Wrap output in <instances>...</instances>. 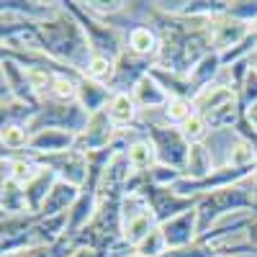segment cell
I'll use <instances>...</instances> for the list:
<instances>
[{
    "mask_svg": "<svg viewBox=\"0 0 257 257\" xmlns=\"http://www.w3.org/2000/svg\"><path fill=\"white\" fill-rule=\"evenodd\" d=\"M252 29H254V31H257V24H254V26H252Z\"/></svg>",
    "mask_w": 257,
    "mask_h": 257,
    "instance_id": "41",
    "label": "cell"
},
{
    "mask_svg": "<svg viewBox=\"0 0 257 257\" xmlns=\"http://www.w3.org/2000/svg\"><path fill=\"white\" fill-rule=\"evenodd\" d=\"M252 103H257V72L249 70V75L244 77L242 88H239V105L242 111H247Z\"/></svg>",
    "mask_w": 257,
    "mask_h": 257,
    "instance_id": "36",
    "label": "cell"
},
{
    "mask_svg": "<svg viewBox=\"0 0 257 257\" xmlns=\"http://www.w3.org/2000/svg\"><path fill=\"white\" fill-rule=\"evenodd\" d=\"M162 234H165V242H167V249H183V247H190L196 244L198 239V211H185L180 216L170 219L167 224L160 226Z\"/></svg>",
    "mask_w": 257,
    "mask_h": 257,
    "instance_id": "12",
    "label": "cell"
},
{
    "mask_svg": "<svg viewBox=\"0 0 257 257\" xmlns=\"http://www.w3.org/2000/svg\"><path fill=\"white\" fill-rule=\"evenodd\" d=\"M18 213H31L26 203V190L13 180H3V216H18Z\"/></svg>",
    "mask_w": 257,
    "mask_h": 257,
    "instance_id": "28",
    "label": "cell"
},
{
    "mask_svg": "<svg viewBox=\"0 0 257 257\" xmlns=\"http://www.w3.org/2000/svg\"><path fill=\"white\" fill-rule=\"evenodd\" d=\"M180 132H183V137L188 139V144L193 147V144H203V142L208 139L211 126H208V121H206L201 113H193V116L180 126Z\"/></svg>",
    "mask_w": 257,
    "mask_h": 257,
    "instance_id": "33",
    "label": "cell"
},
{
    "mask_svg": "<svg viewBox=\"0 0 257 257\" xmlns=\"http://www.w3.org/2000/svg\"><path fill=\"white\" fill-rule=\"evenodd\" d=\"M126 49L137 57H157L160 49V36L152 26H137L132 31H126Z\"/></svg>",
    "mask_w": 257,
    "mask_h": 257,
    "instance_id": "22",
    "label": "cell"
},
{
    "mask_svg": "<svg viewBox=\"0 0 257 257\" xmlns=\"http://www.w3.org/2000/svg\"><path fill=\"white\" fill-rule=\"evenodd\" d=\"M64 8H67L75 18L77 24L82 26L85 36H88L90 47H93V54H100V57H108V59H118L123 52H126V39L121 36L118 29H113L111 24H105V21L95 18L93 13H88L80 3H75V0H64L62 3Z\"/></svg>",
    "mask_w": 257,
    "mask_h": 257,
    "instance_id": "4",
    "label": "cell"
},
{
    "mask_svg": "<svg viewBox=\"0 0 257 257\" xmlns=\"http://www.w3.org/2000/svg\"><path fill=\"white\" fill-rule=\"evenodd\" d=\"M113 72H116V62H113V59H108V57L95 54V57L90 59V64H88V70H85V75H82V77L108 85V82L113 80Z\"/></svg>",
    "mask_w": 257,
    "mask_h": 257,
    "instance_id": "32",
    "label": "cell"
},
{
    "mask_svg": "<svg viewBox=\"0 0 257 257\" xmlns=\"http://www.w3.org/2000/svg\"><path fill=\"white\" fill-rule=\"evenodd\" d=\"M252 185L257 188V170H254V175H252Z\"/></svg>",
    "mask_w": 257,
    "mask_h": 257,
    "instance_id": "40",
    "label": "cell"
},
{
    "mask_svg": "<svg viewBox=\"0 0 257 257\" xmlns=\"http://www.w3.org/2000/svg\"><path fill=\"white\" fill-rule=\"evenodd\" d=\"M39 44H41V52L44 54H49L52 59L77 70L80 75H85L90 59L95 57L88 36H85L82 26L77 24V18L62 3L52 18H47L44 24H39Z\"/></svg>",
    "mask_w": 257,
    "mask_h": 257,
    "instance_id": "2",
    "label": "cell"
},
{
    "mask_svg": "<svg viewBox=\"0 0 257 257\" xmlns=\"http://www.w3.org/2000/svg\"><path fill=\"white\" fill-rule=\"evenodd\" d=\"M157 219L147 198L142 193H126L121 203V229H123V242L128 247H137L152 229H157Z\"/></svg>",
    "mask_w": 257,
    "mask_h": 257,
    "instance_id": "7",
    "label": "cell"
},
{
    "mask_svg": "<svg viewBox=\"0 0 257 257\" xmlns=\"http://www.w3.org/2000/svg\"><path fill=\"white\" fill-rule=\"evenodd\" d=\"M162 252H167V242H165V234H162L160 226L152 229V231H149L147 237L134 247V254H139V257H157V254H162Z\"/></svg>",
    "mask_w": 257,
    "mask_h": 257,
    "instance_id": "34",
    "label": "cell"
},
{
    "mask_svg": "<svg viewBox=\"0 0 257 257\" xmlns=\"http://www.w3.org/2000/svg\"><path fill=\"white\" fill-rule=\"evenodd\" d=\"M226 13L247 26H254L257 24V0H237V3H229Z\"/></svg>",
    "mask_w": 257,
    "mask_h": 257,
    "instance_id": "35",
    "label": "cell"
},
{
    "mask_svg": "<svg viewBox=\"0 0 257 257\" xmlns=\"http://www.w3.org/2000/svg\"><path fill=\"white\" fill-rule=\"evenodd\" d=\"M139 132L155 144L157 152V165H165L170 170H180L185 175V165H188V155H190V144L183 137V132L178 126H160V123H147L139 118L137 123Z\"/></svg>",
    "mask_w": 257,
    "mask_h": 257,
    "instance_id": "5",
    "label": "cell"
},
{
    "mask_svg": "<svg viewBox=\"0 0 257 257\" xmlns=\"http://www.w3.org/2000/svg\"><path fill=\"white\" fill-rule=\"evenodd\" d=\"M234 100H239V93L234 90L229 82L219 80V82L208 85V88H203V90L196 95V100H193V108H196V113H201V116H208V113L224 108V105H229V103H234Z\"/></svg>",
    "mask_w": 257,
    "mask_h": 257,
    "instance_id": "15",
    "label": "cell"
},
{
    "mask_svg": "<svg viewBox=\"0 0 257 257\" xmlns=\"http://www.w3.org/2000/svg\"><path fill=\"white\" fill-rule=\"evenodd\" d=\"M82 77L72 75H54V82L49 88V95L44 100H57V103H77V85Z\"/></svg>",
    "mask_w": 257,
    "mask_h": 257,
    "instance_id": "29",
    "label": "cell"
},
{
    "mask_svg": "<svg viewBox=\"0 0 257 257\" xmlns=\"http://www.w3.org/2000/svg\"><path fill=\"white\" fill-rule=\"evenodd\" d=\"M216 165L211 160V152L206 149V144H193L190 155H188V165H185V178L190 180H201L206 175H211Z\"/></svg>",
    "mask_w": 257,
    "mask_h": 257,
    "instance_id": "26",
    "label": "cell"
},
{
    "mask_svg": "<svg viewBox=\"0 0 257 257\" xmlns=\"http://www.w3.org/2000/svg\"><path fill=\"white\" fill-rule=\"evenodd\" d=\"M105 113H108V118L113 121V126L118 132L134 128L142 118V108L137 105L134 95H128V93H113L111 103L105 105Z\"/></svg>",
    "mask_w": 257,
    "mask_h": 257,
    "instance_id": "17",
    "label": "cell"
},
{
    "mask_svg": "<svg viewBox=\"0 0 257 257\" xmlns=\"http://www.w3.org/2000/svg\"><path fill=\"white\" fill-rule=\"evenodd\" d=\"M90 121V113L82 108L80 103H57V100H44L36 116L29 121V134H39L47 128H62L70 134H80Z\"/></svg>",
    "mask_w": 257,
    "mask_h": 257,
    "instance_id": "6",
    "label": "cell"
},
{
    "mask_svg": "<svg viewBox=\"0 0 257 257\" xmlns=\"http://www.w3.org/2000/svg\"><path fill=\"white\" fill-rule=\"evenodd\" d=\"M59 178L52 173L49 167H44L39 173V178L36 180H31L24 190H26V203H29V211L31 213H39L41 211V206H44V201H47V196L52 193V188H54V183H57Z\"/></svg>",
    "mask_w": 257,
    "mask_h": 257,
    "instance_id": "25",
    "label": "cell"
},
{
    "mask_svg": "<svg viewBox=\"0 0 257 257\" xmlns=\"http://www.w3.org/2000/svg\"><path fill=\"white\" fill-rule=\"evenodd\" d=\"M126 160L132 173H149L155 165H157V152H155V144L149 142L147 137H139L128 144L126 149Z\"/></svg>",
    "mask_w": 257,
    "mask_h": 257,
    "instance_id": "23",
    "label": "cell"
},
{
    "mask_svg": "<svg viewBox=\"0 0 257 257\" xmlns=\"http://www.w3.org/2000/svg\"><path fill=\"white\" fill-rule=\"evenodd\" d=\"M36 162L41 167H49L59 180L70 183V185H77V188H82L85 183H88V175H90V160H88V155L77 152V149L59 152V155H47V157H36Z\"/></svg>",
    "mask_w": 257,
    "mask_h": 257,
    "instance_id": "8",
    "label": "cell"
},
{
    "mask_svg": "<svg viewBox=\"0 0 257 257\" xmlns=\"http://www.w3.org/2000/svg\"><path fill=\"white\" fill-rule=\"evenodd\" d=\"M208 29H211V47L213 52H229L239 44V41H244L249 34H252V26L242 24V21L231 18L229 13H221L216 18L208 21Z\"/></svg>",
    "mask_w": 257,
    "mask_h": 257,
    "instance_id": "11",
    "label": "cell"
},
{
    "mask_svg": "<svg viewBox=\"0 0 257 257\" xmlns=\"http://www.w3.org/2000/svg\"><path fill=\"white\" fill-rule=\"evenodd\" d=\"M244 121H247V123L252 126V132L257 134V103H252L249 108L244 111Z\"/></svg>",
    "mask_w": 257,
    "mask_h": 257,
    "instance_id": "38",
    "label": "cell"
},
{
    "mask_svg": "<svg viewBox=\"0 0 257 257\" xmlns=\"http://www.w3.org/2000/svg\"><path fill=\"white\" fill-rule=\"evenodd\" d=\"M3 82L11 88V95L18 100V103H26V105H34V108H39L41 100L36 93H34V88L29 85V77H26V70L21 67L18 62H13V59H6L3 57Z\"/></svg>",
    "mask_w": 257,
    "mask_h": 257,
    "instance_id": "13",
    "label": "cell"
},
{
    "mask_svg": "<svg viewBox=\"0 0 257 257\" xmlns=\"http://www.w3.org/2000/svg\"><path fill=\"white\" fill-rule=\"evenodd\" d=\"M149 26L160 36V49L155 57L160 70L188 77L193 72V67L208 52H213L211 29H208V21H203V18H183V16H173V13H162L155 6Z\"/></svg>",
    "mask_w": 257,
    "mask_h": 257,
    "instance_id": "1",
    "label": "cell"
},
{
    "mask_svg": "<svg viewBox=\"0 0 257 257\" xmlns=\"http://www.w3.org/2000/svg\"><path fill=\"white\" fill-rule=\"evenodd\" d=\"M118 137V128L113 126V121L108 118V113L98 111V113H90V121L82 132L75 137V149L82 155H95V152H103L108 149Z\"/></svg>",
    "mask_w": 257,
    "mask_h": 257,
    "instance_id": "9",
    "label": "cell"
},
{
    "mask_svg": "<svg viewBox=\"0 0 257 257\" xmlns=\"http://www.w3.org/2000/svg\"><path fill=\"white\" fill-rule=\"evenodd\" d=\"M111 98H113V90L108 88V85H103V82H95V80L82 77L80 85H77V103H80L88 113L103 111L105 105L111 103Z\"/></svg>",
    "mask_w": 257,
    "mask_h": 257,
    "instance_id": "19",
    "label": "cell"
},
{
    "mask_svg": "<svg viewBox=\"0 0 257 257\" xmlns=\"http://www.w3.org/2000/svg\"><path fill=\"white\" fill-rule=\"evenodd\" d=\"M196 211H198V237H203L206 231H211L219 221L234 216V213H244V211L257 213V190L252 185V178L237 185L206 193V196H201Z\"/></svg>",
    "mask_w": 257,
    "mask_h": 257,
    "instance_id": "3",
    "label": "cell"
},
{
    "mask_svg": "<svg viewBox=\"0 0 257 257\" xmlns=\"http://www.w3.org/2000/svg\"><path fill=\"white\" fill-rule=\"evenodd\" d=\"M244 237H247V244L257 252V216L249 221V226H247V231H244Z\"/></svg>",
    "mask_w": 257,
    "mask_h": 257,
    "instance_id": "37",
    "label": "cell"
},
{
    "mask_svg": "<svg viewBox=\"0 0 257 257\" xmlns=\"http://www.w3.org/2000/svg\"><path fill=\"white\" fill-rule=\"evenodd\" d=\"M226 165L237 167V170H257V149H254V144L239 137V142L231 147Z\"/></svg>",
    "mask_w": 257,
    "mask_h": 257,
    "instance_id": "31",
    "label": "cell"
},
{
    "mask_svg": "<svg viewBox=\"0 0 257 257\" xmlns=\"http://www.w3.org/2000/svg\"><path fill=\"white\" fill-rule=\"evenodd\" d=\"M70 257H98V252H93L90 247H77Z\"/></svg>",
    "mask_w": 257,
    "mask_h": 257,
    "instance_id": "39",
    "label": "cell"
},
{
    "mask_svg": "<svg viewBox=\"0 0 257 257\" xmlns=\"http://www.w3.org/2000/svg\"><path fill=\"white\" fill-rule=\"evenodd\" d=\"M160 113H162V123H165V126H178V128H180L193 113H196V108H193V103H190V100L170 98V103L165 105Z\"/></svg>",
    "mask_w": 257,
    "mask_h": 257,
    "instance_id": "30",
    "label": "cell"
},
{
    "mask_svg": "<svg viewBox=\"0 0 257 257\" xmlns=\"http://www.w3.org/2000/svg\"><path fill=\"white\" fill-rule=\"evenodd\" d=\"M70 149H75V134L62 132V128H47V132L31 134L26 152H31L36 157H47V155L70 152Z\"/></svg>",
    "mask_w": 257,
    "mask_h": 257,
    "instance_id": "14",
    "label": "cell"
},
{
    "mask_svg": "<svg viewBox=\"0 0 257 257\" xmlns=\"http://www.w3.org/2000/svg\"><path fill=\"white\" fill-rule=\"evenodd\" d=\"M221 72H224L221 54H219V52H208V54L196 64V67H193V72H190L188 77H190V82L196 85L198 90H203V88H208V85L219 82Z\"/></svg>",
    "mask_w": 257,
    "mask_h": 257,
    "instance_id": "24",
    "label": "cell"
},
{
    "mask_svg": "<svg viewBox=\"0 0 257 257\" xmlns=\"http://www.w3.org/2000/svg\"><path fill=\"white\" fill-rule=\"evenodd\" d=\"M77 198H80V188H77V185H70V183H64V180H57L54 188H52V193H49L47 201H44V206H41L39 216H41V219H52V216L70 213Z\"/></svg>",
    "mask_w": 257,
    "mask_h": 257,
    "instance_id": "18",
    "label": "cell"
},
{
    "mask_svg": "<svg viewBox=\"0 0 257 257\" xmlns=\"http://www.w3.org/2000/svg\"><path fill=\"white\" fill-rule=\"evenodd\" d=\"M41 170L44 167L36 162V157L31 152L16 155V157L13 155H3V180H13L21 188H26L31 180H36Z\"/></svg>",
    "mask_w": 257,
    "mask_h": 257,
    "instance_id": "16",
    "label": "cell"
},
{
    "mask_svg": "<svg viewBox=\"0 0 257 257\" xmlns=\"http://www.w3.org/2000/svg\"><path fill=\"white\" fill-rule=\"evenodd\" d=\"M134 100H137V105L142 108V113H147V111H162L165 105L170 103V95L162 90V85L152 77V75H147L137 88H134Z\"/></svg>",
    "mask_w": 257,
    "mask_h": 257,
    "instance_id": "20",
    "label": "cell"
},
{
    "mask_svg": "<svg viewBox=\"0 0 257 257\" xmlns=\"http://www.w3.org/2000/svg\"><path fill=\"white\" fill-rule=\"evenodd\" d=\"M152 75L160 85H162V90L170 95V98H183V100H196V95L201 93L196 85L190 82V77H185V75H173V72H167V70H160V67H155Z\"/></svg>",
    "mask_w": 257,
    "mask_h": 257,
    "instance_id": "21",
    "label": "cell"
},
{
    "mask_svg": "<svg viewBox=\"0 0 257 257\" xmlns=\"http://www.w3.org/2000/svg\"><path fill=\"white\" fill-rule=\"evenodd\" d=\"M0 142H3V155H24L29 149L31 134H29V126L24 123H8L3 126V134H0Z\"/></svg>",
    "mask_w": 257,
    "mask_h": 257,
    "instance_id": "27",
    "label": "cell"
},
{
    "mask_svg": "<svg viewBox=\"0 0 257 257\" xmlns=\"http://www.w3.org/2000/svg\"><path fill=\"white\" fill-rule=\"evenodd\" d=\"M157 67V62L152 57H137L132 52H123L118 59H116V72H113V80L108 82V88L113 93H128L132 95L137 85Z\"/></svg>",
    "mask_w": 257,
    "mask_h": 257,
    "instance_id": "10",
    "label": "cell"
}]
</instances>
